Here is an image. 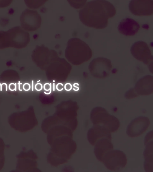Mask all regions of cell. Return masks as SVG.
Masks as SVG:
<instances>
[{
    "mask_svg": "<svg viewBox=\"0 0 153 172\" xmlns=\"http://www.w3.org/2000/svg\"><path fill=\"white\" fill-rule=\"evenodd\" d=\"M43 86L42 85L39 83L36 84L35 86V90L37 91H41L42 89Z\"/></svg>",
    "mask_w": 153,
    "mask_h": 172,
    "instance_id": "23",
    "label": "cell"
},
{
    "mask_svg": "<svg viewBox=\"0 0 153 172\" xmlns=\"http://www.w3.org/2000/svg\"><path fill=\"white\" fill-rule=\"evenodd\" d=\"M53 91H55V83H53Z\"/></svg>",
    "mask_w": 153,
    "mask_h": 172,
    "instance_id": "34",
    "label": "cell"
},
{
    "mask_svg": "<svg viewBox=\"0 0 153 172\" xmlns=\"http://www.w3.org/2000/svg\"><path fill=\"white\" fill-rule=\"evenodd\" d=\"M32 90L33 91V81H32Z\"/></svg>",
    "mask_w": 153,
    "mask_h": 172,
    "instance_id": "29",
    "label": "cell"
},
{
    "mask_svg": "<svg viewBox=\"0 0 153 172\" xmlns=\"http://www.w3.org/2000/svg\"><path fill=\"white\" fill-rule=\"evenodd\" d=\"M64 88L66 91H69L72 89V85L70 83H66L65 85Z\"/></svg>",
    "mask_w": 153,
    "mask_h": 172,
    "instance_id": "22",
    "label": "cell"
},
{
    "mask_svg": "<svg viewBox=\"0 0 153 172\" xmlns=\"http://www.w3.org/2000/svg\"><path fill=\"white\" fill-rule=\"evenodd\" d=\"M75 83H74V84H73V86H74V87L76 88L77 91H78V90H79V87H77V86H76L75 85Z\"/></svg>",
    "mask_w": 153,
    "mask_h": 172,
    "instance_id": "31",
    "label": "cell"
},
{
    "mask_svg": "<svg viewBox=\"0 0 153 172\" xmlns=\"http://www.w3.org/2000/svg\"><path fill=\"white\" fill-rule=\"evenodd\" d=\"M87 138L89 143L92 145H94L96 142L99 139L107 138L111 139V133L103 127L97 125H94L88 130Z\"/></svg>",
    "mask_w": 153,
    "mask_h": 172,
    "instance_id": "15",
    "label": "cell"
},
{
    "mask_svg": "<svg viewBox=\"0 0 153 172\" xmlns=\"http://www.w3.org/2000/svg\"><path fill=\"white\" fill-rule=\"evenodd\" d=\"M150 124L148 118L139 116L134 119L129 124L126 129V133L131 137L139 136L147 130Z\"/></svg>",
    "mask_w": 153,
    "mask_h": 172,
    "instance_id": "11",
    "label": "cell"
},
{
    "mask_svg": "<svg viewBox=\"0 0 153 172\" xmlns=\"http://www.w3.org/2000/svg\"><path fill=\"white\" fill-rule=\"evenodd\" d=\"M73 137V136L64 135L48 142L51 146L47 156L48 163L56 167L68 162L76 149V145Z\"/></svg>",
    "mask_w": 153,
    "mask_h": 172,
    "instance_id": "2",
    "label": "cell"
},
{
    "mask_svg": "<svg viewBox=\"0 0 153 172\" xmlns=\"http://www.w3.org/2000/svg\"><path fill=\"white\" fill-rule=\"evenodd\" d=\"M5 39L7 48H25L30 41L29 33L20 26L13 27L5 31Z\"/></svg>",
    "mask_w": 153,
    "mask_h": 172,
    "instance_id": "5",
    "label": "cell"
},
{
    "mask_svg": "<svg viewBox=\"0 0 153 172\" xmlns=\"http://www.w3.org/2000/svg\"><path fill=\"white\" fill-rule=\"evenodd\" d=\"M138 96L133 88L130 89L125 94V97L128 99L132 98Z\"/></svg>",
    "mask_w": 153,
    "mask_h": 172,
    "instance_id": "21",
    "label": "cell"
},
{
    "mask_svg": "<svg viewBox=\"0 0 153 172\" xmlns=\"http://www.w3.org/2000/svg\"><path fill=\"white\" fill-rule=\"evenodd\" d=\"M20 21L21 27L23 29L33 31L40 27L42 18L36 10L26 9L20 15Z\"/></svg>",
    "mask_w": 153,
    "mask_h": 172,
    "instance_id": "9",
    "label": "cell"
},
{
    "mask_svg": "<svg viewBox=\"0 0 153 172\" xmlns=\"http://www.w3.org/2000/svg\"><path fill=\"white\" fill-rule=\"evenodd\" d=\"M4 145L3 140L0 138V170L3 168L4 163Z\"/></svg>",
    "mask_w": 153,
    "mask_h": 172,
    "instance_id": "18",
    "label": "cell"
},
{
    "mask_svg": "<svg viewBox=\"0 0 153 172\" xmlns=\"http://www.w3.org/2000/svg\"><path fill=\"white\" fill-rule=\"evenodd\" d=\"M111 140L106 138L98 140L94 145V152L97 159L102 162L105 155L113 149Z\"/></svg>",
    "mask_w": 153,
    "mask_h": 172,
    "instance_id": "16",
    "label": "cell"
},
{
    "mask_svg": "<svg viewBox=\"0 0 153 172\" xmlns=\"http://www.w3.org/2000/svg\"><path fill=\"white\" fill-rule=\"evenodd\" d=\"M44 92L45 94H46V95H49V94H51V87H50V90H49V93H46L45 91H44Z\"/></svg>",
    "mask_w": 153,
    "mask_h": 172,
    "instance_id": "27",
    "label": "cell"
},
{
    "mask_svg": "<svg viewBox=\"0 0 153 172\" xmlns=\"http://www.w3.org/2000/svg\"><path fill=\"white\" fill-rule=\"evenodd\" d=\"M130 51L134 57L147 65L149 70L152 69L153 56L147 43L142 41L136 42L132 45Z\"/></svg>",
    "mask_w": 153,
    "mask_h": 172,
    "instance_id": "8",
    "label": "cell"
},
{
    "mask_svg": "<svg viewBox=\"0 0 153 172\" xmlns=\"http://www.w3.org/2000/svg\"><path fill=\"white\" fill-rule=\"evenodd\" d=\"M23 88L25 91L29 90L30 88V85L28 83H26L24 84L23 85Z\"/></svg>",
    "mask_w": 153,
    "mask_h": 172,
    "instance_id": "25",
    "label": "cell"
},
{
    "mask_svg": "<svg viewBox=\"0 0 153 172\" xmlns=\"http://www.w3.org/2000/svg\"><path fill=\"white\" fill-rule=\"evenodd\" d=\"M16 157L18 159L16 170L25 172H41L37 168L36 160L38 157L32 150L27 152L22 151Z\"/></svg>",
    "mask_w": 153,
    "mask_h": 172,
    "instance_id": "7",
    "label": "cell"
},
{
    "mask_svg": "<svg viewBox=\"0 0 153 172\" xmlns=\"http://www.w3.org/2000/svg\"><path fill=\"white\" fill-rule=\"evenodd\" d=\"M51 87V84L50 83H46L43 86V88L44 90L46 91H49Z\"/></svg>",
    "mask_w": 153,
    "mask_h": 172,
    "instance_id": "24",
    "label": "cell"
},
{
    "mask_svg": "<svg viewBox=\"0 0 153 172\" xmlns=\"http://www.w3.org/2000/svg\"><path fill=\"white\" fill-rule=\"evenodd\" d=\"M89 69L93 75L99 79H104L109 76L112 68L110 60L99 57L94 59L90 63Z\"/></svg>",
    "mask_w": 153,
    "mask_h": 172,
    "instance_id": "10",
    "label": "cell"
},
{
    "mask_svg": "<svg viewBox=\"0 0 153 172\" xmlns=\"http://www.w3.org/2000/svg\"><path fill=\"white\" fill-rule=\"evenodd\" d=\"M71 5L75 8H79L84 6L86 1H79L76 2V1H68Z\"/></svg>",
    "mask_w": 153,
    "mask_h": 172,
    "instance_id": "20",
    "label": "cell"
},
{
    "mask_svg": "<svg viewBox=\"0 0 153 172\" xmlns=\"http://www.w3.org/2000/svg\"><path fill=\"white\" fill-rule=\"evenodd\" d=\"M5 31H0V49L7 48L5 39Z\"/></svg>",
    "mask_w": 153,
    "mask_h": 172,
    "instance_id": "19",
    "label": "cell"
},
{
    "mask_svg": "<svg viewBox=\"0 0 153 172\" xmlns=\"http://www.w3.org/2000/svg\"><path fill=\"white\" fill-rule=\"evenodd\" d=\"M40 81V80H39L37 82L38 83V82H39Z\"/></svg>",
    "mask_w": 153,
    "mask_h": 172,
    "instance_id": "35",
    "label": "cell"
},
{
    "mask_svg": "<svg viewBox=\"0 0 153 172\" xmlns=\"http://www.w3.org/2000/svg\"><path fill=\"white\" fill-rule=\"evenodd\" d=\"M15 90L16 91V83L15 84Z\"/></svg>",
    "mask_w": 153,
    "mask_h": 172,
    "instance_id": "32",
    "label": "cell"
},
{
    "mask_svg": "<svg viewBox=\"0 0 153 172\" xmlns=\"http://www.w3.org/2000/svg\"><path fill=\"white\" fill-rule=\"evenodd\" d=\"M22 83H20V81H19L18 83V84L19 85V87H18V89L19 90V91H22V89H20V85H22Z\"/></svg>",
    "mask_w": 153,
    "mask_h": 172,
    "instance_id": "28",
    "label": "cell"
},
{
    "mask_svg": "<svg viewBox=\"0 0 153 172\" xmlns=\"http://www.w3.org/2000/svg\"><path fill=\"white\" fill-rule=\"evenodd\" d=\"M65 53L68 59L76 64L88 61L92 56V50L88 45L77 38L68 40Z\"/></svg>",
    "mask_w": 153,
    "mask_h": 172,
    "instance_id": "3",
    "label": "cell"
},
{
    "mask_svg": "<svg viewBox=\"0 0 153 172\" xmlns=\"http://www.w3.org/2000/svg\"><path fill=\"white\" fill-rule=\"evenodd\" d=\"M102 162L109 170L118 171L126 166L127 157L123 151L118 150H112L105 155Z\"/></svg>",
    "mask_w": 153,
    "mask_h": 172,
    "instance_id": "6",
    "label": "cell"
},
{
    "mask_svg": "<svg viewBox=\"0 0 153 172\" xmlns=\"http://www.w3.org/2000/svg\"><path fill=\"white\" fill-rule=\"evenodd\" d=\"M90 117L93 125L104 128L111 133L116 131L120 127V122L118 119L110 114L105 109L102 107L94 108L91 112Z\"/></svg>",
    "mask_w": 153,
    "mask_h": 172,
    "instance_id": "4",
    "label": "cell"
},
{
    "mask_svg": "<svg viewBox=\"0 0 153 172\" xmlns=\"http://www.w3.org/2000/svg\"><path fill=\"white\" fill-rule=\"evenodd\" d=\"M0 91H1L2 90V85L0 83Z\"/></svg>",
    "mask_w": 153,
    "mask_h": 172,
    "instance_id": "33",
    "label": "cell"
},
{
    "mask_svg": "<svg viewBox=\"0 0 153 172\" xmlns=\"http://www.w3.org/2000/svg\"><path fill=\"white\" fill-rule=\"evenodd\" d=\"M140 28L139 23L133 19L127 18L123 19L118 26V30L121 34L127 36L136 34Z\"/></svg>",
    "mask_w": 153,
    "mask_h": 172,
    "instance_id": "13",
    "label": "cell"
},
{
    "mask_svg": "<svg viewBox=\"0 0 153 172\" xmlns=\"http://www.w3.org/2000/svg\"><path fill=\"white\" fill-rule=\"evenodd\" d=\"M128 7L131 12L134 15H151L153 13V0H131Z\"/></svg>",
    "mask_w": 153,
    "mask_h": 172,
    "instance_id": "12",
    "label": "cell"
},
{
    "mask_svg": "<svg viewBox=\"0 0 153 172\" xmlns=\"http://www.w3.org/2000/svg\"><path fill=\"white\" fill-rule=\"evenodd\" d=\"M47 0L30 1L25 0L27 5L31 8H37L43 5Z\"/></svg>",
    "mask_w": 153,
    "mask_h": 172,
    "instance_id": "17",
    "label": "cell"
},
{
    "mask_svg": "<svg viewBox=\"0 0 153 172\" xmlns=\"http://www.w3.org/2000/svg\"><path fill=\"white\" fill-rule=\"evenodd\" d=\"M153 76H145L140 79L135 84L134 90L137 94L148 95L153 93Z\"/></svg>",
    "mask_w": 153,
    "mask_h": 172,
    "instance_id": "14",
    "label": "cell"
},
{
    "mask_svg": "<svg viewBox=\"0 0 153 172\" xmlns=\"http://www.w3.org/2000/svg\"><path fill=\"white\" fill-rule=\"evenodd\" d=\"M116 9L110 2L106 0L88 1L79 11L81 22L85 25L96 29L106 27L108 19L115 16Z\"/></svg>",
    "mask_w": 153,
    "mask_h": 172,
    "instance_id": "1",
    "label": "cell"
},
{
    "mask_svg": "<svg viewBox=\"0 0 153 172\" xmlns=\"http://www.w3.org/2000/svg\"><path fill=\"white\" fill-rule=\"evenodd\" d=\"M63 85L61 83H58L56 86V90L59 91H61L63 89Z\"/></svg>",
    "mask_w": 153,
    "mask_h": 172,
    "instance_id": "26",
    "label": "cell"
},
{
    "mask_svg": "<svg viewBox=\"0 0 153 172\" xmlns=\"http://www.w3.org/2000/svg\"><path fill=\"white\" fill-rule=\"evenodd\" d=\"M1 84L2 85H4V84L5 85H6V91H7V84H6V83H3L2 84Z\"/></svg>",
    "mask_w": 153,
    "mask_h": 172,
    "instance_id": "30",
    "label": "cell"
}]
</instances>
